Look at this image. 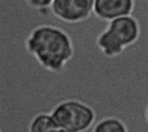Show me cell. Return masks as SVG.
Instances as JSON below:
<instances>
[{
  "label": "cell",
  "mask_w": 148,
  "mask_h": 132,
  "mask_svg": "<svg viewBox=\"0 0 148 132\" xmlns=\"http://www.w3.org/2000/svg\"><path fill=\"white\" fill-rule=\"evenodd\" d=\"M25 49L45 71L62 74L75 55L69 34L52 24L36 26L25 38Z\"/></svg>",
  "instance_id": "obj_1"
},
{
  "label": "cell",
  "mask_w": 148,
  "mask_h": 132,
  "mask_svg": "<svg viewBox=\"0 0 148 132\" xmlns=\"http://www.w3.org/2000/svg\"><path fill=\"white\" fill-rule=\"evenodd\" d=\"M49 113L56 125L67 132L88 131L96 119V112L92 106L74 99L56 103Z\"/></svg>",
  "instance_id": "obj_2"
},
{
  "label": "cell",
  "mask_w": 148,
  "mask_h": 132,
  "mask_svg": "<svg viewBox=\"0 0 148 132\" xmlns=\"http://www.w3.org/2000/svg\"><path fill=\"white\" fill-rule=\"evenodd\" d=\"M93 0H52L50 12L58 20L69 23H80L93 15Z\"/></svg>",
  "instance_id": "obj_3"
},
{
  "label": "cell",
  "mask_w": 148,
  "mask_h": 132,
  "mask_svg": "<svg viewBox=\"0 0 148 132\" xmlns=\"http://www.w3.org/2000/svg\"><path fill=\"white\" fill-rule=\"evenodd\" d=\"M105 29L113 40L124 49L136 43L141 35L140 24L133 15L108 22Z\"/></svg>",
  "instance_id": "obj_4"
},
{
  "label": "cell",
  "mask_w": 148,
  "mask_h": 132,
  "mask_svg": "<svg viewBox=\"0 0 148 132\" xmlns=\"http://www.w3.org/2000/svg\"><path fill=\"white\" fill-rule=\"evenodd\" d=\"M135 8L133 0H95L93 14L100 20L110 22L118 18L132 16Z\"/></svg>",
  "instance_id": "obj_5"
},
{
  "label": "cell",
  "mask_w": 148,
  "mask_h": 132,
  "mask_svg": "<svg viewBox=\"0 0 148 132\" xmlns=\"http://www.w3.org/2000/svg\"><path fill=\"white\" fill-rule=\"evenodd\" d=\"M92 132H129L127 125L119 118L106 117L94 125Z\"/></svg>",
  "instance_id": "obj_6"
},
{
  "label": "cell",
  "mask_w": 148,
  "mask_h": 132,
  "mask_svg": "<svg viewBox=\"0 0 148 132\" xmlns=\"http://www.w3.org/2000/svg\"><path fill=\"white\" fill-rule=\"evenodd\" d=\"M58 127L49 112H44L36 114L30 121L28 128L29 132H49Z\"/></svg>",
  "instance_id": "obj_7"
},
{
  "label": "cell",
  "mask_w": 148,
  "mask_h": 132,
  "mask_svg": "<svg viewBox=\"0 0 148 132\" xmlns=\"http://www.w3.org/2000/svg\"><path fill=\"white\" fill-rule=\"evenodd\" d=\"M26 3L30 8L42 13L49 14L48 12L50 11L52 0H26Z\"/></svg>",
  "instance_id": "obj_8"
},
{
  "label": "cell",
  "mask_w": 148,
  "mask_h": 132,
  "mask_svg": "<svg viewBox=\"0 0 148 132\" xmlns=\"http://www.w3.org/2000/svg\"><path fill=\"white\" fill-rule=\"evenodd\" d=\"M49 132H67L66 131H64V130H62V129H61V128H59V127H56V128H55V129H53V130H51Z\"/></svg>",
  "instance_id": "obj_9"
},
{
  "label": "cell",
  "mask_w": 148,
  "mask_h": 132,
  "mask_svg": "<svg viewBox=\"0 0 148 132\" xmlns=\"http://www.w3.org/2000/svg\"><path fill=\"white\" fill-rule=\"evenodd\" d=\"M145 118H146L147 123L148 124V104L147 107H146V109H145Z\"/></svg>",
  "instance_id": "obj_10"
},
{
  "label": "cell",
  "mask_w": 148,
  "mask_h": 132,
  "mask_svg": "<svg viewBox=\"0 0 148 132\" xmlns=\"http://www.w3.org/2000/svg\"><path fill=\"white\" fill-rule=\"evenodd\" d=\"M0 132H1V131H0Z\"/></svg>",
  "instance_id": "obj_11"
}]
</instances>
